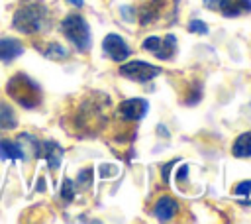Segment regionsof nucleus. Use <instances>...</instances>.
<instances>
[{"label": "nucleus", "mask_w": 251, "mask_h": 224, "mask_svg": "<svg viewBox=\"0 0 251 224\" xmlns=\"http://www.w3.org/2000/svg\"><path fill=\"white\" fill-rule=\"evenodd\" d=\"M49 8L41 0H29L22 4L12 16V28L24 35H35L49 28Z\"/></svg>", "instance_id": "f257e3e1"}, {"label": "nucleus", "mask_w": 251, "mask_h": 224, "mask_svg": "<svg viewBox=\"0 0 251 224\" xmlns=\"http://www.w3.org/2000/svg\"><path fill=\"white\" fill-rule=\"evenodd\" d=\"M110 104V98L104 92H90L76 108L75 114V126L82 134H92L98 132V128L104 124V108Z\"/></svg>", "instance_id": "f03ea898"}, {"label": "nucleus", "mask_w": 251, "mask_h": 224, "mask_svg": "<svg viewBox=\"0 0 251 224\" xmlns=\"http://www.w3.org/2000/svg\"><path fill=\"white\" fill-rule=\"evenodd\" d=\"M6 94L16 102L20 104L22 108L25 110H31V108H37L41 104V86L37 81H33L27 73L24 71H18L14 73L8 83H6Z\"/></svg>", "instance_id": "7ed1b4c3"}, {"label": "nucleus", "mask_w": 251, "mask_h": 224, "mask_svg": "<svg viewBox=\"0 0 251 224\" xmlns=\"http://www.w3.org/2000/svg\"><path fill=\"white\" fill-rule=\"evenodd\" d=\"M59 28H61V33L73 43V47L78 53H86L90 49V45H92L90 26H88V22L80 14H69V16H65Z\"/></svg>", "instance_id": "20e7f679"}, {"label": "nucleus", "mask_w": 251, "mask_h": 224, "mask_svg": "<svg viewBox=\"0 0 251 224\" xmlns=\"http://www.w3.org/2000/svg\"><path fill=\"white\" fill-rule=\"evenodd\" d=\"M120 75L135 83H147L161 75V67L145 63V61H126L120 67Z\"/></svg>", "instance_id": "39448f33"}, {"label": "nucleus", "mask_w": 251, "mask_h": 224, "mask_svg": "<svg viewBox=\"0 0 251 224\" xmlns=\"http://www.w3.org/2000/svg\"><path fill=\"white\" fill-rule=\"evenodd\" d=\"M143 49L149 51V53H153L155 57L167 61V59H171V57L175 55V51H176V37H175L173 33H167L165 37L149 35V37H145V41H143Z\"/></svg>", "instance_id": "423d86ee"}, {"label": "nucleus", "mask_w": 251, "mask_h": 224, "mask_svg": "<svg viewBox=\"0 0 251 224\" xmlns=\"http://www.w3.org/2000/svg\"><path fill=\"white\" fill-rule=\"evenodd\" d=\"M63 147L55 141V140H37L35 147H33V157H41L47 161L49 169H59L61 167V161H63Z\"/></svg>", "instance_id": "0eeeda50"}, {"label": "nucleus", "mask_w": 251, "mask_h": 224, "mask_svg": "<svg viewBox=\"0 0 251 224\" xmlns=\"http://www.w3.org/2000/svg\"><path fill=\"white\" fill-rule=\"evenodd\" d=\"M102 51H104V55H106L108 59L118 61V63L126 61V59L131 55L129 45H127L126 39H124L122 35H118V33H108V35L104 37V41H102Z\"/></svg>", "instance_id": "6e6552de"}, {"label": "nucleus", "mask_w": 251, "mask_h": 224, "mask_svg": "<svg viewBox=\"0 0 251 224\" xmlns=\"http://www.w3.org/2000/svg\"><path fill=\"white\" fill-rule=\"evenodd\" d=\"M147 110H149V102L145 98H127V100L120 102V106H118V114L127 122L143 120Z\"/></svg>", "instance_id": "1a4fd4ad"}, {"label": "nucleus", "mask_w": 251, "mask_h": 224, "mask_svg": "<svg viewBox=\"0 0 251 224\" xmlns=\"http://www.w3.org/2000/svg\"><path fill=\"white\" fill-rule=\"evenodd\" d=\"M0 159L2 161H25V149L18 140H8L2 138L0 140Z\"/></svg>", "instance_id": "9d476101"}, {"label": "nucleus", "mask_w": 251, "mask_h": 224, "mask_svg": "<svg viewBox=\"0 0 251 224\" xmlns=\"http://www.w3.org/2000/svg\"><path fill=\"white\" fill-rule=\"evenodd\" d=\"M25 47L18 37H0V61L12 63L20 55H24Z\"/></svg>", "instance_id": "9b49d317"}, {"label": "nucleus", "mask_w": 251, "mask_h": 224, "mask_svg": "<svg viewBox=\"0 0 251 224\" xmlns=\"http://www.w3.org/2000/svg\"><path fill=\"white\" fill-rule=\"evenodd\" d=\"M176 210H178V204L173 196H161L153 206V216L161 222H167L176 214Z\"/></svg>", "instance_id": "f8f14e48"}, {"label": "nucleus", "mask_w": 251, "mask_h": 224, "mask_svg": "<svg viewBox=\"0 0 251 224\" xmlns=\"http://www.w3.org/2000/svg\"><path fill=\"white\" fill-rule=\"evenodd\" d=\"M218 10L227 18H235L251 12V0H220Z\"/></svg>", "instance_id": "ddd939ff"}, {"label": "nucleus", "mask_w": 251, "mask_h": 224, "mask_svg": "<svg viewBox=\"0 0 251 224\" xmlns=\"http://www.w3.org/2000/svg\"><path fill=\"white\" fill-rule=\"evenodd\" d=\"M16 128H18V116H16L12 104L0 100V134L12 132Z\"/></svg>", "instance_id": "4468645a"}, {"label": "nucleus", "mask_w": 251, "mask_h": 224, "mask_svg": "<svg viewBox=\"0 0 251 224\" xmlns=\"http://www.w3.org/2000/svg\"><path fill=\"white\" fill-rule=\"evenodd\" d=\"M231 153L235 157H251V132H243L235 138V141L231 143Z\"/></svg>", "instance_id": "2eb2a0df"}, {"label": "nucleus", "mask_w": 251, "mask_h": 224, "mask_svg": "<svg viewBox=\"0 0 251 224\" xmlns=\"http://www.w3.org/2000/svg\"><path fill=\"white\" fill-rule=\"evenodd\" d=\"M37 49L43 53V57L53 59V61H63V59L69 57V51H67L59 41H49L45 47H39V45H37Z\"/></svg>", "instance_id": "dca6fc26"}, {"label": "nucleus", "mask_w": 251, "mask_h": 224, "mask_svg": "<svg viewBox=\"0 0 251 224\" xmlns=\"http://www.w3.org/2000/svg\"><path fill=\"white\" fill-rule=\"evenodd\" d=\"M75 193H76L75 181L69 179V177H65V179H63V185H61V198H63L65 202H71V200L75 198Z\"/></svg>", "instance_id": "f3484780"}, {"label": "nucleus", "mask_w": 251, "mask_h": 224, "mask_svg": "<svg viewBox=\"0 0 251 224\" xmlns=\"http://www.w3.org/2000/svg\"><path fill=\"white\" fill-rule=\"evenodd\" d=\"M92 173H94V171H92V167H86V169L78 171L75 185H76V187H80V189H88V187L92 185Z\"/></svg>", "instance_id": "a211bd4d"}, {"label": "nucleus", "mask_w": 251, "mask_h": 224, "mask_svg": "<svg viewBox=\"0 0 251 224\" xmlns=\"http://www.w3.org/2000/svg\"><path fill=\"white\" fill-rule=\"evenodd\" d=\"M155 18H157V12H155L153 6H147V8H141V10H139V24H141V26L153 22Z\"/></svg>", "instance_id": "6ab92c4d"}, {"label": "nucleus", "mask_w": 251, "mask_h": 224, "mask_svg": "<svg viewBox=\"0 0 251 224\" xmlns=\"http://www.w3.org/2000/svg\"><path fill=\"white\" fill-rule=\"evenodd\" d=\"M188 31L190 33H198V35H206L208 33V26L202 20H190L188 22Z\"/></svg>", "instance_id": "aec40b11"}, {"label": "nucleus", "mask_w": 251, "mask_h": 224, "mask_svg": "<svg viewBox=\"0 0 251 224\" xmlns=\"http://www.w3.org/2000/svg\"><path fill=\"white\" fill-rule=\"evenodd\" d=\"M251 193V181H241L237 187H233V195H249Z\"/></svg>", "instance_id": "412c9836"}, {"label": "nucleus", "mask_w": 251, "mask_h": 224, "mask_svg": "<svg viewBox=\"0 0 251 224\" xmlns=\"http://www.w3.org/2000/svg\"><path fill=\"white\" fill-rule=\"evenodd\" d=\"M204 2V6L208 8V10H212V12H218V8H220V0H202Z\"/></svg>", "instance_id": "4be33fe9"}, {"label": "nucleus", "mask_w": 251, "mask_h": 224, "mask_svg": "<svg viewBox=\"0 0 251 224\" xmlns=\"http://www.w3.org/2000/svg\"><path fill=\"white\" fill-rule=\"evenodd\" d=\"M186 171H188V167L186 165H182V169L178 171V175H176V181H182L184 177H186Z\"/></svg>", "instance_id": "5701e85b"}, {"label": "nucleus", "mask_w": 251, "mask_h": 224, "mask_svg": "<svg viewBox=\"0 0 251 224\" xmlns=\"http://www.w3.org/2000/svg\"><path fill=\"white\" fill-rule=\"evenodd\" d=\"M71 6H75V8H82L84 6V0H67Z\"/></svg>", "instance_id": "b1692460"}, {"label": "nucleus", "mask_w": 251, "mask_h": 224, "mask_svg": "<svg viewBox=\"0 0 251 224\" xmlns=\"http://www.w3.org/2000/svg\"><path fill=\"white\" fill-rule=\"evenodd\" d=\"M153 2H157V0H153Z\"/></svg>", "instance_id": "393cba45"}]
</instances>
